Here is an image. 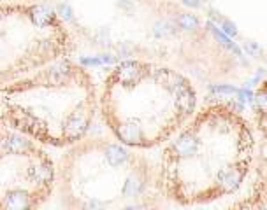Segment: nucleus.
I'll return each mask as SVG.
<instances>
[{
  "label": "nucleus",
  "mask_w": 267,
  "mask_h": 210,
  "mask_svg": "<svg viewBox=\"0 0 267 210\" xmlns=\"http://www.w3.org/2000/svg\"><path fill=\"white\" fill-rule=\"evenodd\" d=\"M255 128L230 102L202 107L164 147L158 182L181 207H208L238 195L255 163Z\"/></svg>",
  "instance_id": "nucleus-1"
},
{
  "label": "nucleus",
  "mask_w": 267,
  "mask_h": 210,
  "mask_svg": "<svg viewBox=\"0 0 267 210\" xmlns=\"http://www.w3.org/2000/svg\"><path fill=\"white\" fill-rule=\"evenodd\" d=\"M197 91L181 72L166 65L126 60L106 77L100 109L122 144L150 149L176 135L192 119Z\"/></svg>",
  "instance_id": "nucleus-2"
},
{
  "label": "nucleus",
  "mask_w": 267,
  "mask_h": 210,
  "mask_svg": "<svg viewBox=\"0 0 267 210\" xmlns=\"http://www.w3.org/2000/svg\"><path fill=\"white\" fill-rule=\"evenodd\" d=\"M62 193L76 209H153L166 198L158 170L125 144L88 140L74 147L62 167Z\"/></svg>",
  "instance_id": "nucleus-3"
},
{
  "label": "nucleus",
  "mask_w": 267,
  "mask_h": 210,
  "mask_svg": "<svg viewBox=\"0 0 267 210\" xmlns=\"http://www.w3.org/2000/svg\"><path fill=\"white\" fill-rule=\"evenodd\" d=\"M25 103L16 109V125L53 146L81 140L95 116V86L84 68L56 61L18 88Z\"/></svg>",
  "instance_id": "nucleus-4"
},
{
  "label": "nucleus",
  "mask_w": 267,
  "mask_h": 210,
  "mask_svg": "<svg viewBox=\"0 0 267 210\" xmlns=\"http://www.w3.org/2000/svg\"><path fill=\"white\" fill-rule=\"evenodd\" d=\"M255 121V163L246 182V193L241 202L232 203L234 209H267V79L260 82L252 98Z\"/></svg>",
  "instance_id": "nucleus-5"
},
{
  "label": "nucleus",
  "mask_w": 267,
  "mask_h": 210,
  "mask_svg": "<svg viewBox=\"0 0 267 210\" xmlns=\"http://www.w3.org/2000/svg\"><path fill=\"white\" fill-rule=\"evenodd\" d=\"M44 200H46V196L34 191V189L16 188L6 193V198L4 202H0V207L9 210H23V209H32V207L40 205Z\"/></svg>",
  "instance_id": "nucleus-6"
},
{
  "label": "nucleus",
  "mask_w": 267,
  "mask_h": 210,
  "mask_svg": "<svg viewBox=\"0 0 267 210\" xmlns=\"http://www.w3.org/2000/svg\"><path fill=\"white\" fill-rule=\"evenodd\" d=\"M0 146H2V154L9 156H32V154L40 153V149L28 140L26 137L18 135V133H6L0 135Z\"/></svg>",
  "instance_id": "nucleus-7"
},
{
  "label": "nucleus",
  "mask_w": 267,
  "mask_h": 210,
  "mask_svg": "<svg viewBox=\"0 0 267 210\" xmlns=\"http://www.w3.org/2000/svg\"><path fill=\"white\" fill-rule=\"evenodd\" d=\"M176 21L178 26L181 30H184V32H194V30L200 28V19L195 14H192V12H180L176 16Z\"/></svg>",
  "instance_id": "nucleus-8"
},
{
  "label": "nucleus",
  "mask_w": 267,
  "mask_h": 210,
  "mask_svg": "<svg viewBox=\"0 0 267 210\" xmlns=\"http://www.w3.org/2000/svg\"><path fill=\"white\" fill-rule=\"evenodd\" d=\"M58 14L62 16V18H65V19H72V9H70V5L69 4H60L58 5Z\"/></svg>",
  "instance_id": "nucleus-9"
},
{
  "label": "nucleus",
  "mask_w": 267,
  "mask_h": 210,
  "mask_svg": "<svg viewBox=\"0 0 267 210\" xmlns=\"http://www.w3.org/2000/svg\"><path fill=\"white\" fill-rule=\"evenodd\" d=\"M184 5H190V7H194V9H197V7H200V5L204 4V0H181Z\"/></svg>",
  "instance_id": "nucleus-10"
},
{
  "label": "nucleus",
  "mask_w": 267,
  "mask_h": 210,
  "mask_svg": "<svg viewBox=\"0 0 267 210\" xmlns=\"http://www.w3.org/2000/svg\"><path fill=\"white\" fill-rule=\"evenodd\" d=\"M224 26H225V30H227L228 33H234V35H236V28L230 25V23H228V21H224Z\"/></svg>",
  "instance_id": "nucleus-11"
},
{
  "label": "nucleus",
  "mask_w": 267,
  "mask_h": 210,
  "mask_svg": "<svg viewBox=\"0 0 267 210\" xmlns=\"http://www.w3.org/2000/svg\"><path fill=\"white\" fill-rule=\"evenodd\" d=\"M0 156H2V146H0Z\"/></svg>",
  "instance_id": "nucleus-12"
},
{
  "label": "nucleus",
  "mask_w": 267,
  "mask_h": 210,
  "mask_svg": "<svg viewBox=\"0 0 267 210\" xmlns=\"http://www.w3.org/2000/svg\"><path fill=\"white\" fill-rule=\"evenodd\" d=\"M4 2H11V0H4Z\"/></svg>",
  "instance_id": "nucleus-13"
},
{
  "label": "nucleus",
  "mask_w": 267,
  "mask_h": 210,
  "mask_svg": "<svg viewBox=\"0 0 267 210\" xmlns=\"http://www.w3.org/2000/svg\"><path fill=\"white\" fill-rule=\"evenodd\" d=\"M126 2H128V0H126Z\"/></svg>",
  "instance_id": "nucleus-14"
}]
</instances>
